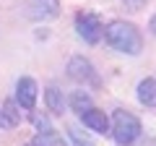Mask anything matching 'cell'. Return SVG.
Returning <instances> with one entry per match:
<instances>
[{
    "mask_svg": "<svg viewBox=\"0 0 156 146\" xmlns=\"http://www.w3.org/2000/svg\"><path fill=\"white\" fill-rule=\"evenodd\" d=\"M104 39L112 50L122 52V55H140V50H143L140 29L130 21H122V18H115L104 26Z\"/></svg>",
    "mask_w": 156,
    "mask_h": 146,
    "instance_id": "1",
    "label": "cell"
},
{
    "mask_svg": "<svg viewBox=\"0 0 156 146\" xmlns=\"http://www.w3.org/2000/svg\"><path fill=\"white\" fill-rule=\"evenodd\" d=\"M109 128H112V138H115L117 146H133L138 141V136L143 133L140 120L128 110H115L112 120H109Z\"/></svg>",
    "mask_w": 156,
    "mask_h": 146,
    "instance_id": "2",
    "label": "cell"
},
{
    "mask_svg": "<svg viewBox=\"0 0 156 146\" xmlns=\"http://www.w3.org/2000/svg\"><path fill=\"white\" fill-rule=\"evenodd\" d=\"M76 34L89 45H99L101 37H104V24H101V18L96 13L78 11L76 13Z\"/></svg>",
    "mask_w": 156,
    "mask_h": 146,
    "instance_id": "3",
    "label": "cell"
},
{
    "mask_svg": "<svg viewBox=\"0 0 156 146\" xmlns=\"http://www.w3.org/2000/svg\"><path fill=\"white\" fill-rule=\"evenodd\" d=\"M68 76H70L76 84H83V86H99V76H96V68L94 63L89 60V57L83 55H73L70 60H68Z\"/></svg>",
    "mask_w": 156,
    "mask_h": 146,
    "instance_id": "4",
    "label": "cell"
},
{
    "mask_svg": "<svg viewBox=\"0 0 156 146\" xmlns=\"http://www.w3.org/2000/svg\"><path fill=\"white\" fill-rule=\"evenodd\" d=\"M26 16L34 21H52L60 16V0H26Z\"/></svg>",
    "mask_w": 156,
    "mask_h": 146,
    "instance_id": "5",
    "label": "cell"
},
{
    "mask_svg": "<svg viewBox=\"0 0 156 146\" xmlns=\"http://www.w3.org/2000/svg\"><path fill=\"white\" fill-rule=\"evenodd\" d=\"M37 91H39L37 81L29 78V76H21V78L16 81V104L31 112L34 104H37Z\"/></svg>",
    "mask_w": 156,
    "mask_h": 146,
    "instance_id": "6",
    "label": "cell"
},
{
    "mask_svg": "<svg viewBox=\"0 0 156 146\" xmlns=\"http://www.w3.org/2000/svg\"><path fill=\"white\" fill-rule=\"evenodd\" d=\"M78 118H81V123H83L86 128L96 130V133H107V130H109V118H107V112L99 110V107H89V110H83Z\"/></svg>",
    "mask_w": 156,
    "mask_h": 146,
    "instance_id": "7",
    "label": "cell"
},
{
    "mask_svg": "<svg viewBox=\"0 0 156 146\" xmlns=\"http://www.w3.org/2000/svg\"><path fill=\"white\" fill-rule=\"evenodd\" d=\"M44 102H47V110H50L52 115H62V110H65L68 99L62 97V91L57 89V86H47L44 89Z\"/></svg>",
    "mask_w": 156,
    "mask_h": 146,
    "instance_id": "8",
    "label": "cell"
},
{
    "mask_svg": "<svg viewBox=\"0 0 156 146\" xmlns=\"http://www.w3.org/2000/svg\"><path fill=\"white\" fill-rule=\"evenodd\" d=\"M135 91H138V102L143 107H156V78H143Z\"/></svg>",
    "mask_w": 156,
    "mask_h": 146,
    "instance_id": "9",
    "label": "cell"
},
{
    "mask_svg": "<svg viewBox=\"0 0 156 146\" xmlns=\"http://www.w3.org/2000/svg\"><path fill=\"white\" fill-rule=\"evenodd\" d=\"M29 146H65V141H62V136L55 128H47V130H39Z\"/></svg>",
    "mask_w": 156,
    "mask_h": 146,
    "instance_id": "10",
    "label": "cell"
},
{
    "mask_svg": "<svg viewBox=\"0 0 156 146\" xmlns=\"http://www.w3.org/2000/svg\"><path fill=\"white\" fill-rule=\"evenodd\" d=\"M68 104H70L78 115L83 112V110H89V107H94V104H91V94H89V91H83V89H81V91H73L70 99H68Z\"/></svg>",
    "mask_w": 156,
    "mask_h": 146,
    "instance_id": "11",
    "label": "cell"
},
{
    "mask_svg": "<svg viewBox=\"0 0 156 146\" xmlns=\"http://www.w3.org/2000/svg\"><path fill=\"white\" fill-rule=\"evenodd\" d=\"M0 115L5 118V123L11 125V128H16V125L21 123V112H18V107H16V102H13V99L3 102V107H0Z\"/></svg>",
    "mask_w": 156,
    "mask_h": 146,
    "instance_id": "12",
    "label": "cell"
},
{
    "mask_svg": "<svg viewBox=\"0 0 156 146\" xmlns=\"http://www.w3.org/2000/svg\"><path fill=\"white\" fill-rule=\"evenodd\" d=\"M68 133H70V138H73V144H76V146H94V144H91V138H89V136H83L76 125H70Z\"/></svg>",
    "mask_w": 156,
    "mask_h": 146,
    "instance_id": "13",
    "label": "cell"
},
{
    "mask_svg": "<svg viewBox=\"0 0 156 146\" xmlns=\"http://www.w3.org/2000/svg\"><path fill=\"white\" fill-rule=\"evenodd\" d=\"M148 31H151V34H154V37H156V13H154V16H151V21H148Z\"/></svg>",
    "mask_w": 156,
    "mask_h": 146,
    "instance_id": "14",
    "label": "cell"
},
{
    "mask_svg": "<svg viewBox=\"0 0 156 146\" xmlns=\"http://www.w3.org/2000/svg\"><path fill=\"white\" fill-rule=\"evenodd\" d=\"M0 128H11V125L5 123V118H3V115H0Z\"/></svg>",
    "mask_w": 156,
    "mask_h": 146,
    "instance_id": "15",
    "label": "cell"
}]
</instances>
